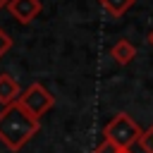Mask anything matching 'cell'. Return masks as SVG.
Here are the masks:
<instances>
[{"label":"cell","mask_w":153,"mask_h":153,"mask_svg":"<svg viewBox=\"0 0 153 153\" xmlns=\"http://www.w3.org/2000/svg\"><path fill=\"white\" fill-rule=\"evenodd\" d=\"M22 88H19V84H17V79L12 76V74H7V72H2L0 74V105L5 108V105H12V103H17L19 98H22Z\"/></svg>","instance_id":"5b68a950"},{"label":"cell","mask_w":153,"mask_h":153,"mask_svg":"<svg viewBox=\"0 0 153 153\" xmlns=\"http://www.w3.org/2000/svg\"><path fill=\"white\" fill-rule=\"evenodd\" d=\"M139 146H141V151H143V153H153V124L143 131V136H141Z\"/></svg>","instance_id":"ba28073f"},{"label":"cell","mask_w":153,"mask_h":153,"mask_svg":"<svg viewBox=\"0 0 153 153\" xmlns=\"http://www.w3.org/2000/svg\"><path fill=\"white\" fill-rule=\"evenodd\" d=\"M141 136H143V129L127 112H115V117L103 127V139L122 148H131L134 143L141 141Z\"/></svg>","instance_id":"7a4b0ae2"},{"label":"cell","mask_w":153,"mask_h":153,"mask_svg":"<svg viewBox=\"0 0 153 153\" xmlns=\"http://www.w3.org/2000/svg\"><path fill=\"white\" fill-rule=\"evenodd\" d=\"M19 103H22V105L33 115V117H38V120H41V115H45V112L55 105V96H53L43 84L33 81V84H29V86L24 88V93H22Z\"/></svg>","instance_id":"3957f363"},{"label":"cell","mask_w":153,"mask_h":153,"mask_svg":"<svg viewBox=\"0 0 153 153\" xmlns=\"http://www.w3.org/2000/svg\"><path fill=\"white\" fill-rule=\"evenodd\" d=\"M7 2H10V0H0V10H2V7H7Z\"/></svg>","instance_id":"7c38bea8"},{"label":"cell","mask_w":153,"mask_h":153,"mask_svg":"<svg viewBox=\"0 0 153 153\" xmlns=\"http://www.w3.org/2000/svg\"><path fill=\"white\" fill-rule=\"evenodd\" d=\"M10 48H12V38H10V33H7L5 29H0V57H2Z\"/></svg>","instance_id":"9c48e42d"},{"label":"cell","mask_w":153,"mask_h":153,"mask_svg":"<svg viewBox=\"0 0 153 153\" xmlns=\"http://www.w3.org/2000/svg\"><path fill=\"white\" fill-rule=\"evenodd\" d=\"M100 5H103V10L110 14V17H122L136 0H98Z\"/></svg>","instance_id":"52a82bcc"},{"label":"cell","mask_w":153,"mask_h":153,"mask_svg":"<svg viewBox=\"0 0 153 153\" xmlns=\"http://www.w3.org/2000/svg\"><path fill=\"white\" fill-rule=\"evenodd\" d=\"M7 10H10V14L19 24H31L41 14L43 5H41V0H10L7 2Z\"/></svg>","instance_id":"277c9868"},{"label":"cell","mask_w":153,"mask_h":153,"mask_svg":"<svg viewBox=\"0 0 153 153\" xmlns=\"http://www.w3.org/2000/svg\"><path fill=\"white\" fill-rule=\"evenodd\" d=\"M91 153H117V146L103 139V143H100V146H96V148H93Z\"/></svg>","instance_id":"30bf717a"},{"label":"cell","mask_w":153,"mask_h":153,"mask_svg":"<svg viewBox=\"0 0 153 153\" xmlns=\"http://www.w3.org/2000/svg\"><path fill=\"white\" fill-rule=\"evenodd\" d=\"M146 41H148V45H151V48H153V29H151V31H148V36H146Z\"/></svg>","instance_id":"8fae6325"},{"label":"cell","mask_w":153,"mask_h":153,"mask_svg":"<svg viewBox=\"0 0 153 153\" xmlns=\"http://www.w3.org/2000/svg\"><path fill=\"white\" fill-rule=\"evenodd\" d=\"M38 131L41 120L33 117L19 100L0 110V143L7 151L19 153V148H24Z\"/></svg>","instance_id":"6da1fadb"},{"label":"cell","mask_w":153,"mask_h":153,"mask_svg":"<svg viewBox=\"0 0 153 153\" xmlns=\"http://www.w3.org/2000/svg\"><path fill=\"white\" fill-rule=\"evenodd\" d=\"M110 57L117 62V65H129L134 57H136V45L127 38H120L112 48H110Z\"/></svg>","instance_id":"8992f818"}]
</instances>
